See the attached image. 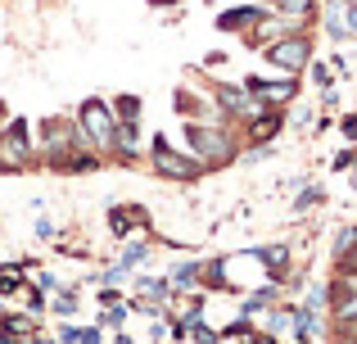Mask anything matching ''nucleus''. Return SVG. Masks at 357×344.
I'll use <instances>...</instances> for the list:
<instances>
[{
  "label": "nucleus",
  "mask_w": 357,
  "mask_h": 344,
  "mask_svg": "<svg viewBox=\"0 0 357 344\" xmlns=\"http://www.w3.org/2000/svg\"><path fill=\"white\" fill-rule=\"evenodd\" d=\"M185 132V145H190V154L204 163V168H227V163H236V136L227 132V127H218V123H185L181 127Z\"/></svg>",
  "instance_id": "f257e3e1"
},
{
  "label": "nucleus",
  "mask_w": 357,
  "mask_h": 344,
  "mask_svg": "<svg viewBox=\"0 0 357 344\" xmlns=\"http://www.w3.org/2000/svg\"><path fill=\"white\" fill-rule=\"evenodd\" d=\"M267 14V9H258V5H236V9H222L218 14V32H249L258 18Z\"/></svg>",
  "instance_id": "9d476101"
},
{
  "label": "nucleus",
  "mask_w": 357,
  "mask_h": 344,
  "mask_svg": "<svg viewBox=\"0 0 357 344\" xmlns=\"http://www.w3.org/2000/svg\"><path fill=\"white\" fill-rule=\"evenodd\" d=\"M244 87H249L253 96L262 100V105H271V109L289 105V100L298 96V77H280V82H267V77H244Z\"/></svg>",
  "instance_id": "0eeeda50"
},
{
  "label": "nucleus",
  "mask_w": 357,
  "mask_h": 344,
  "mask_svg": "<svg viewBox=\"0 0 357 344\" xmlns=\"http://www.w3.org/2000/svg\"><path fill=\"white\" fill-rule=\"evenodd\" d=\"M36 145H32V127L27 118H9L0 132V172H27Z\"/></svg>",
  "instance_id": "39448f33"
},
{
  "label": "nucleus",
  "mask_w": 357,
  "mask_h": 344,
  "mask_svg": "<svg viewBox=\"0 0 357 344\" xmlns=\"http://www.w3.org/2000/svg\"><path fill=\"white\" fill-rule=\"evenodd\" d=\"M149 5H154V9H167V5H176V0H149Z\"/></svg>",
  "instance_id": "f704fd0d"
},
{
  "label": "nucleus",
  "mask_w": 357,
  "mask_h": 344,
  "mask_svg": "<svg viewBox=\"0 0 357 344\" xmlns=\"http://www.w3.org/2000/svg\"><path fill=\"white\" fill-rule=\"evenodd\" d=\"M149 168H154L158 177H163V181H199L204 172V163L195 159V154H185V150H172V145H167V136H154V145H149Z\"/></svg>",
  "instance_id": "20e7f679"
},
{
  "label": "nucleus",
  "mask_w": 357,
  "mask_h": 344,
  "mask_svg": "<svg viewBox=\"0 0 357 344\" xmlns=\"http://www.w3.org/2000/svg\"><path fill=\"white\" fill-rule=\"evenodd\" d=\"M5 123H9V109H5V100H0V132H5Z\"/></svg>",
  "instance_id": "2f4dec72"
},
{
  "label": "nucleus",
  "mask_w": 357,
  "mask_h": 344,
  "mask_svg": "<svg viewBox=\"0 0 357 344\" xmlns=\"http://www.w3.org/2000/svg\"><path fill=\"white\" fill-rule=\"evenodd\" d=\"M317 327H321V322H317V308H303V304H294V340L307 344V340L317 336Z\"/></svg>",
  "instance_id": "2eb2a0df"
},
{
  "label": "nucleus",
  "mask_w": 357,
  "mask_h": 344,
  "mask_svg": "<svg viewBox=\"0 0 357 344\" xmlns=\"http://www.w3.org/2000/svg\"><path fill=\"white\" fill-rule=\"evenodd\" d=\"M109 231H114L118 240H131L136 231H149V213L140 209V204H114V209H109Z\"/></svg>",
  "instance_id": "6e6552de"
},
{
  "label": "nucleus",
  "mask_w": 357,
  "mask_h": 344,
  "mask_svg": "<svg viewBox=\"0 0 357 344\" xmlns=\"http://www.w3.org/2000/svg\"><path fill=\"white\" fill-rule=\"evenodd\" d=\"M353 245H357V227H340V236H335L331 254H335V258H344V254H349Z\"/></svg>",
  "instance_id": "412c9836"
},
{
  "label": "nucleus",
  "mask_w": 357,
  "mask_h": 344,
  "mask_svg": "<svg viewBox=\"0 0 357 344\" xmlns=\"http://www.w3.org/2000/svg\"><path fill=\"white\" fill-rule=\"evenodd\" d=\"M122 322H127V304H118V308H105V313H100V322H96V327H122Z\"/></svg>",
  "instance_id": "b1692460"
},
{
  "label": "nucleus",
  "mask_w": 357,
  "mask_h": 344,
  "mask_svg": "<svg viewBox=\"0 0 357 344\" xmlns=\"http://www.w3.org/2000/svg\"><path fill=\"white\" fill-rule=\"evenodd\" d=\"M262 59H267L280 77H298V73H307V63H312V36L307 32H285V36H276V41L262 45Z\"/></svg>",
  "instance_id": "7ed1b4c3"
},
{
  "label": "nucleus",
  "mask_w": 357,
  "mask_h": 344,
  "mask_svg": "<svg viewBox=\"0 0 357 344\" xmlns=\"http://www.w3.org/2000/svg\"><path fill=\"white\" fill-rule=\"evenodd\" d=\"M18 344H50L45 336H27V340H18Z\"/></svg>",
  "instance_id": "72a5a7b5"
},
{
  "label": "nucleus",
  "mask_w": 357,
  "mask_h": 344,
  "mask_svg": "<svg viewBox=\"0 0 357 344\" xmlns=\"http://www.w3.org/2000/svg\"><path fill=\"white\" fill-rule=\"evenodd\" d=\"M321 23H326V36H331V41H349V23H344V5H340V0L326 5Z\"/></svg>",
  "instance_id": "dca6fc26"
},
{
  "label": "nucleus",
  "mask_w": 357,
  "mask_h": 344,
  "mask_svg": "<svg viewBox=\"0 0 357 344\" xmlns=\"http://www.w3.org/2000/svg\"><path fill=\"white\" fill-rule=\"evenodd\" d=\"M27 267H36V263H0V299H9V294H23Z\"/></svg>",
  "instance_id": "ddd939ff"
},
{
  "label": "nucleus",
  "mask_w": 357,
  "mask_h": 344,
  "mask_svg": "<svg viewBox=\"0 0 357 344\" xmlns=\"http://www.w3.org/2000/svg\"><path fill=\"white\" fill-rule=\"evenodd\" d=\"M127 281V272H122V267L114 263V267H105V272H100V285H122Z\"/></svg>",
  "instance_id": "393cba45"
},
{
  "label": "nucleus",
  "mask_w": 357,
  "mask_h": 344,
  "mask_svg": "<svg viewBox=\"0 0 357 344\" xmlns=\"http://www.w3.org/2000/svg\"><path fill=\"white\" fill-rule=\"evenodd\" d=\"M213 105H218L222 114H231V118H244V123L267 109L249 87H244V82H240V87H236V82H218V87H213Z\"/></svg>",
  "instance_id": "423d86ee"
},
{
  "label": "nucleus",
  "mask_w": 357,
  "mask_h": 344,
  "mask_svg": "<svg viewBox=\"0 0 357 344\" xmlns=\"http://www.w3.org/2000/svg\"><path fill=\"white\" fill-rule=\"evenodd\" d=\"M353 163H357V150H340V154H335V172L353 168Z\"/></svg>",
  "instance_id": "cd10ccee"
},
{
  "label": "nucleus",
  "mask_w": 357,
  "mask_h": 344,
  "mask_svg": "<svg viewBox=\"0 0 357 344\" xmlns=\"http://www.w3.org/2000/svg\"><path fill=\"white\" fill-rule=\"evenodd\" d=\"M36 285H41V290H59V276H54V272H41V281H36Z\"/></svg>",
  "instance_id": "c756f323"
},
{
  "label": "nucleus",
  "mask_w": 357,
  "mask_h": 344,
  "mask_svg": "<svg viewBox=\"0 0 357 344\" xmlns=\"http://www.w3.org/2000/svg\"><path fill=\"white\" fill-rule=\"evenodd\" d=\"M54 313H59V317H73V313H77V290H59L54 294V304H50Z\"/></svg>",
  "instance_id": "4be33fe9"
},
{
  "label": "nucleus",
  "mask_w": 357,
  "mask_h": 344,
  "mask_svg": "<svg viewBox=\"0 0 357 344\" xmlns=\"http://www.w3.org/2000/svg\"><path fill=\"white\" fill-rule=\"evenodd\" d=\"M140 109H145L140 96H118L114 100V118H118V123H140Z\"/></svg>",
  "instance_id": "6ab92c4d"
},
{
  "label": "nucleus",
  "mask_w": 357,
  "mask_h": 344,
  "mask_svg": "<svg viewBox=\"0 0 357 344\" xmlns=\"http://www.w3.org/2000/svg\"><path fill=\"white\" fill-rule=\"evenodd\" d=\"M321 200H326V190H321V186H303V190L294 195V204H289V209H294V213H307L312 204H321Z\"/></svg>",
  "instance_id": "aec40b11"
},
{
  "label": "nucleus",
  "mask_w": 357,
  "mask_h": 344,
  "mask_svg": "<svg viewBox=\"0 0 357 344\" xmlns=\"http://www.w3.org/2000/svg\"><path fill=\"white\" fill-rule=\"evenodd\" d=\"M140 263H149V240H127V245H122L118 267H122V272H136Z\"/></svg>",
  "instance_id": "f3484780"
},
{
  "label": "nucleus",
  "mask_w": 357,
  "mask_h": 344,
  "mask_svg": "<svg viewBox=\"0 0 357 344\" xmlns=\"http://www.w3.org/2000/svg\"><path fill=\"white\" fill-rule=\"evenodd\" d=\"M77 136L86 150L96 154H114V141H118V118H114V105L100 96L82 100L77 105Z\"/></svg>",
  "instance_id": "f03ea898"
},
{
  "label": "nucleus",
  "mask_w": 357,
  "mask_h": 344,
  "mask_svg": "<svg viewBox=\"0 0 357 344\" xmlns=\"http://www.w3.org/2000/svg\"><path fill=\"white\" fill-rule=\"evenodd\" d=\"M340 5H357V0H340Z\"/></svg>",
  "instance_id": "e433bc0d"
},
{
  "label": "nucleus",
  "mask_w": 357,
  "mask_h": 344,
  "mask_svg": "<svg viewBox=\"0 0 357 344\" xmlns=\"http://www.w3.org/2000/svg\"><path fill=\"white\" fill-rule=\"evenodd\" d=\"M114 344H136V340H131V336H122V331H118V336H114Z\"/></svg>",
  "instance_id": "c9c22d12"
},
{
  "label": "nucleus",
  "mask_w": 357,
  "mask_h": 344,
  "mask_svg": "<svg viewBox=\"0 0 357 344\" xmlns=\"http://www.w3.org/2000/svg\"><path fill=\"white\" fill-rule=\"evenodd\" d=\"M114 154H118L122 163H136V159H140V123H118Z\"/></svg>",
  "instance_id": "f8f14e48"
},
{
  "label": "nucleus",
  "mask_w": 357,
  "mask_h": 344,
  "mask_svg": "<svg viewBox=\"0 0 357 344\" xmlns=\"http://www.w3.org/2000/svg\"><path fill=\"white\" fill-rule=\"evenodd\" d=\"M307 73H312V82H317V91H331V87H335V77H331V68H326V63H321V59H317V63H307Z\"/></svg>",
  "instance_id": "5701e85b"
},
{
  "label": "nucleus",
  "mask_w": 357,
  "mask_h": 344,
  "mask_svg": "<svg viewBox=\"0 0 357 344\" xmlns=\"http://www.w3.org/2000/svg\"><path fill=\"white\" fill-rule=\"evenodd\" d=\"M280 132H285V114H280V109H271V105L244 123V136H249V145H271Z\"/></svg>",
  "instance_id": "1a4fd4ad"
},
{
  "label": "nucleus",
  "mask_w": 357,
  "mask_h": 344,
  "mask_svg": "<svg viewBox=\"0 0 357 344\" xmlns=\"http://www.w3.org/2000/svg\"><path fill=\"white\" fill-rule=\"evenodd\" d=\"M77 344H105V327H82V340Z\"/></svg>",
  "instance_id": "a878e982"
},
{
  "label": "nucleus",
  "mask_w": 357,
  "mask_h": 344,
  "mask_svg": "<svg viewBox=\"0 0 357 344\" xmlns=\"http://www.w3.org/2000/svg\"><path fill=\"white\" fill-rule=\"evenodd\" d=\"M276 285H258V290H253V294H244V304H240V317H253V313H267L271 308V304H276Z\"/></svg>",
  "instance_id": "4468645a"
},
{
  "label": "nucleus",
  "mask_w": 357,
  "mask_h": 344,
  "mask_svg": "<svg viewBox=\"0 0 357 344\" xmlns=\"http://www.w3.org/2000/svg\"><path fill=\"white\" fill-rule=\"evenodd\" d=\"M36 236L50 240V236H54V222H45V218H41V222H36Z\"/></svg>",
  "instance_id": "7c9ffc66"
},
{
  "label": "nucleus",
  "mask_w": 357,
  "mask_h": 344,
  "mask_svg": "<svg viewBox=\"0 0 357 344\" xmlns=\"http://www.w3.org/2000/svg\"><path fill=\"white\" fill-rule=\"evenodd\" d=\"M340 331H349V336L357 340V317H353V322H344V327H340Z\"/></svg>",
  "instance_id": "473e14b6"
},
{
  "label": "nucleus",
  "mask_w": 357,
  "mask_h": 344,
  "mask_svg": "<svg viewBox=\"0 0 357 344\" xmlns=\"http://www.w3.org/2000/svg\"><path fill=\"white\" fill-rule=\"evenodd\" d=\"M271 9H276V14H285L289 23H303L307 14H312V0H267Z\"/></svg>",
  "instance_id": "a211bd4d"
},
{
  "label": "nucleus",
  "mask_w": 357,
  "mask_h": 344,
  "mask_svg": "<svg viewBox=\"0 0 357 344\" xmlns=\"http://www.w3.org/2000/svg\"><path fill=\"white\" fill-rule=\"evenodd\" d=\"M253 258L267 267V281L271 285L285 281V272H289V249L285 245H262V249H253Z\"/></svg>",
  "instance_id": "9b49d317"
},
{
  "label": "nucleus",
  "mask_w": 357,
  "mask_h": 344,
  "mask_svg": "<svg viewBox=\"0 0 357 344\" xmlns=\"http://www.w3.org/2000/svg\"><path fill=\"white\" fill-rule=\"evenodd\" d=\"M340 272H344V276H357V245H353L349 254L340 258Z\"/></svg>",
  "instance_id": "bb28decb"
},
{
  "label": "nucleus",
  "mask_w": 357,
  "mask_h": 344,
  "mask_svg": "<svg viewBox=\"0 0 357 344\" xmlns=\"http://www.w3.org/2000/svg\"><path fill=\"white\" fill-rule=\"evenodd\" d=\"M59 340L63 344H77L82 340V327H59Z\"/></svg>",
  "instance_id": "c85d7f7f"
}]
</instances>
